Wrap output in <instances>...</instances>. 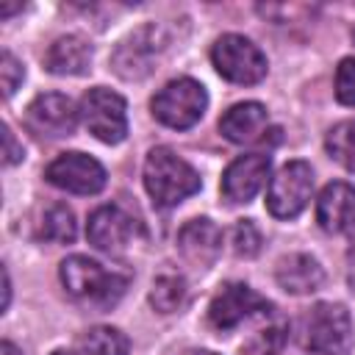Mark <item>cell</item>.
Here are the masks:
<instances>
[{"instance_id":"obj_3","label":"cell","mask_w":355,"mask_h":355,"mask_svg":"<svg viewBox=\"0 0 355 355\" xmlns=\"http://www.w3.org/2000/svg\"><path fill=\"white\" fill-rule=\"evenodd\" d=\"M153 116L175 130H186L197 125L208 108V94L205 86L191 80V78H178L169 80L155 97H153Z\"/></svg>"},{"instance_id":"obj_24","label":"cell","mask_w":355,"mask_h":355,"mask_svg":"<svg viewBox=\"0 0 355 355\" xmlns=\"http://www.w3.org/2000/svg\"><path fill=\"white\" fill-rule=\"evenodd\" d=\"M336 100L355 105V58H341L336 67Z\"/></svg>"},{"instance_id":"obj_18","label":"cell","mask_w":355,"mask_h":355,"mask_svg":"<svg viewBox=\"0 0 355 355\" xmlns=\"http://www.w3.org/2000/svg\"><path fill=\"white\" fill-rule=\"evenodd\" d=\"M92 64V44L83 36H58L44 53V69L53 75H83Z\"/></svg>"},{"instance_id":"obj_4","label":"cell","mask_w":355,"mask_h":355,"mask_svg":"<svg viewBox=\"0 0 355 355\" xmlns=\"http://www.w3.org/2000/svg\"><path fill=\"white\" fill-rule=\"evenodd\" d=\"M211 61L216 72L239 86H252L266 78V55L255 42L239 33H225L211 47Z\"/></svg>"},{"instance_id":"obj_2","label":"cell","mask_w":355,"mask_h":355,"mask_svg":"<svg viewBox=\"0 0 355 355\" xmlns=\"http://www.w3.org/2000/svg\"><path fill=\"white\" fill-rule=\"evenodd\" d=\"M61 283L69 297L92 308H111L128 288V277L105 269L86 255H69L61 261Z\"/></svg>"},{"instance_id":"obj_30","label":"cell","mask_w":355,"mask_h":355,"mask_svg":"<svg viewBox=\"0 0 355 355\" xmlns=\"http://www.w3.org/2000/svg\"><path fill=\"white\" fill-rule=\"evenodd\" d=\"M194 355H216V352H208V349H200V352H194Z\"/></svg>"},{"instance_id":"obj_25","label":"cell","mask_w":355,"mask_h":355,"mask_svg":"<svg viewBox=\"0 0 355 355\" xmlns=\"http://www.w3.org/2000/svg\"><path fill=\"white\" fill-rule=\"evenodd\" d=\"M22 78H25V67L8 50H3V55H0V80H3V97L6 100L17 92V86L22 83Z\"/></svg>"},{"instance_id":"obj_9","label":"cell","mask_w":355,"mask_h":355,"mask_svg":"<svg viewBox=\"0 0 355 355\" xmlns=\"http://www.w3.org/2000/svg\"><path fill=\"white\" fill-rule=\"evenodd\" d=\"M139 233H141L139 222L119 205H100L92 211L89 222H86L89 244H94L97 250H103L108 255L128 252V247L139 239Z\"/></svg>"},{"instance_id":"obj_16","label":"cell","mask_w":355,"mask_h":355,"mask_svg":"<svg viewBox=\"0 0 355 355\" xmlns=\"http://www.w3.org/2000/svg\"><path fill=\"white\" fill-rule=\"evenodd\" d=\"M158 31L150 25V28H141L136 31L130 39H125L116 53H114V69L128 78V80H136V78H144L150 72V64H153V55L155 50L161 47L158 44Z\"/></svg>"},{"instance_id":"obj_10","label":"cell","mask_w":355,"mask_h":355,"mask_svg":"<svg viewBox=\"0 0 355 355\" xmlns=\"http://www.w3.org/2000/svg\"><path fill=\"white\" fill-rule=\"evenodd\" d=\"M47 183L72 194H97L105 186V169L86 153H61L44 169Z\"/></svg>"},{"instance_id":"obj_13","label":"cell","mask_w":355,"mask_h":355,"mask_svg":"<svg viewBox=\"0 0 355 355\" xmlns=\"http://www.w3.org/2000/svg\"><path fill=\"white\" fill-rule=\"evenodd\" d=\"M178 250L191 266H211L222 252V230L208 216L189 219L178 233Z\"/></svg>"},{"instance_id":"obj_8","label":"cell","mask_w":355,"mask_h":355,"mask_svg":"<svg viewBox=\"0 0 355 355\" xmlns=\"http://www.w3.org/2000/svg\"><path fill=\"white\" fill-rule=\"evenodd\" d=\"M269 313H275L272 302L255 294L247 283H225L208 305V322L222 333L239 327L241 322H250L255 316H269Z\"/></svg>"},{"instance_id":"obj_17","label":"cell","mask_w":355,"mask_h":355,"mask_svg":"<svg viewBox=\"0 0 355 355\" xmlns=\"http://www.w3.org/2000/svg\"><path fill=\"white\" fill-rule=\"evenodd\" d=\"M275 280L288 294H311L324 283V269L319 266L316 258H311L305 252H291L277 261Z\"/></svg>"},{"instance_id":"obj_23","label":"cell","mask_w":355,"mask_h":355,"mask_svg":"<svg viewBox=\"0 0 355 355\" xmlns=\"http://www.w3.org/2000/svg\"><path fill=\"white\" fill-rule=\"evenodd\" d=\"M230 239H233V250H236V255L252 258V255H258V250H261V230L255 227L252 219H239V222L233 225Z\"/></svg>"},{"instance_id":"obj_14","label":"cell","mask_w":355,"mask_h":355,"mask_svg":"<svg viewBox=\"0 0 355 355\" xmlns=\"http://www.w3.org/2000/svg\"><path fill=\"white\" fill-rule=\"evenodd\" d=\"M269 125V114L261 103L247 100V103H236L230 105L222 119H219V133L233 141V144H252L261 141Z\"/></svg>"},{"instance_id":"obj_19","label":"cell","mask_w":355,"mask_h":355,"mask_svg":"<svg viewBox=\"0 0 355 355\" xmlns=\"http://www.w3.org/2000/svg\"><path fill=\"white\" fill-rule=\"evenodd\" d=\"M39 236L53 241V244H72L75 236H78V222H75V214L69 205L64 202H55L44 211L42 216V227H39Z\"/></svg>"},{"instance_id":"obj_12","label":"cell","mask_w":355,"mask_h":355,"mask_svg":"<svg viewBox=\"0 0 355 355\" xmlns=\"http://www.w3.org/2000/svg\"><path fill=\"white\" fill-rule=\"evenodd\" d=\"M272 169V158L266 153H250L239 155L236 161L227 164L222 175V194L230 202H250L266 183Z\"/></svg>"},{"instance_id":"obj_6","label":"cell","mask_w":355,"mask_h":355,"mask_svg":"<svg viewBox=\"0 0 355 355\" xmlns=\"http://www.w3.org/2000/svg\"><path fill=\"white\" fill-rule=\"evenodd\" d=\"M80 119L86 130L103 144H119L128 136L125 100L105 86H94L80 97Z\"/></svg>"},{"instance_id":"obj_27","label":"cell","mask_w":355,"mask_h":355,"mask_svg":"<svg viewBox=\"0 0 355 355\" xmlns=\"http://www.w3.org/2000/svg\"><path fill=\"white\" fill-rule=\"evenodd\" d=\"M347 236H349V258L355 261V219L347 225Z\"/></svg>"},{"instance_id":"obj_7","label":"cell","mask_w":355,"mask_h":355,"mask_svg":"<svg viewBox=\"0 0 355 355\" xmlns=\"http://www.w3.org/2000/svg\"><path fill=\"white\" fill-rule=\"evenodd\" d=\"M311 191H313V169H311V164L288 161L269 180L266 208L277 219H294L308 205Z\"/></svg>"},{"instance_id":"obj_29","label":"cell","mask_w":355,"mask_h":355,"mask_svg":"<svg viewBox=\"0 0 355 355\" xmlns=\"http://www.w3.org/2000/svg\"><path fill=\"white\" fill-rule=\"evenodd\" d=\"M53 355H72V352H67V349H55Z\"/></svg>"},{"instance_id":"obj_11","label":"cell","mask_w":355,"mask_h":355,"mask_svg":"<svg viewBox=\"0 0 355 355\" xmlns=\"http://www.w3.org/2000/svg\"><path fill=\"white\" fill-rule=\"evenodd\" d=\"M78 116H80V108H75V103L61 92L39 94L25 111L28 128L33 133L50 136V139L72 136L75 128H78Z\"/></svg>"},{"instance_id":"obj_31","label":"cell","mask_w":355,"mask_h":355,"mask_svg":"<svg viewBox=\"0 0 355 355\" xmlns=\"http://www.w3.org/2000/svg\"><path fill=\"white\" fill-rule=\"evenodd\" d=\"M352 42H355V28H352Z\"/></svg>"},{"instance_id":"obj_15","label":"cell","mask_w":355,"mask_h":355,"mask_svg":"<svg viewBox=\"0 0 355 355\" xmlns=\"http://www.w3.org/2000/svg\"><path fill=\"white\" fill-rule=\"evenodd\" d=\"M355 219V186L333 180L316 200V222L324 233H341Z\"/></svg>"},{"instance_id":"obj_26","label":"cell","mask_w":355,"mask_h":355,"mask_svg":"<svg viewBox=\"0 0 355 355\" xmlns=\"http://www.w3.org/2000/svg\"><path fill=\"white\" fill-rule=\"evenodd\" d=\"M3 144H6V150H3V161L11 166V164H17V161H22V147L17 144V139H14V133H11V128L8 125H3Z\"/></svg>"},{"instance_id":"obj_5","label":"cell","mask_w":355,"mask_h":355,"mask_svg":"<svg viewBox=\"0 0 355 355\" xmlns=\"http://www.w3.org/2000/svg\"><path fill=\"white\" fill-rule=\"evenodd\" d=\"M305 347L316 355H349L352 319L338 302H316L305 319Z\"/></svg>"},{"instance_id":"obj_22","label":"cell","mask_w":355,"mask_h":355,"mask_svg":"<svg viewBox=\"0 0 355 355\" xmlns=\"http://www.w3.org/2000/svg\"><path fill=\"white\" fill-rule=\"evenodd\" d=\"M183 300H186V280H183L180 275L166 272V275H158V277L153 280L150 302H153L155 311H161V313H172Z\"/></svg>"},{"instance_id":"obj_21","label":"cell","mask_w":355,"mask_h":355,"mask_svg":"<svg viewBox=\"0 0 355 355\" xmlns=\"http://www.w3.org/2000/svg\"><path fill=\"white\" fill-rule=\"evenodd\" d=\"M324 147L333 161H338L344 169L355 172V119L333 125L324 139Z\"/></svg>"},{"instance_id":"obj_1","label":"cell","mask_w":355,"mask_h":355,"mask_svg":"<svg viewBox=\"0 0 355 355\" xmlns=\"http://www.w3.org/2000/svg\"><path fill=\"white\" fill-rule=\"evenodd\" d=\"M202 186L197 169L169 147H153L144 161V189L158 208H172Z\"/></svg>"},{"instance_id":"obj_20","label":"cell","mask_w":355,"mask_h":355,"mask_svg":"<svg viewBox=\"0 0 355 355\" xmlns=\"http://www.w3.org/2000/svg\"><path fill=\"white\" fill-rule=\"evenodd\" d=\"M128 349H130L128 336L108 324H97L80 338L83 355H128Z\"/></svg>"},{"instance_id":"obj_28","label":"cell","mask_w":355,"mask_h":355,"mask_svg":"<svg viewBox=\"0 0 355 355\" xmlns=\"http://www.w3.org/2000/svg\"><path fill=\"white\" fill-rule=\"evenodd\" d=\"M0 355H19V349H17L11 341H3V344H0Z\"/></svg>"}]
</instances>
